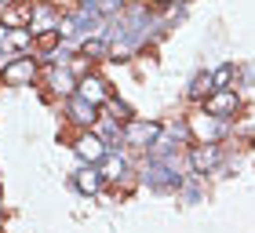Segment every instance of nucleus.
I'll list each match as a JSON object with an SVG mask.
<instances>
[{
  "label": "nucleus",
  "instance_id": "obj_15",
  "mask_svg": "<svg viewBox=\"0 0 255 233\" xmlns=\"http://www.w3.org/2000/svg\"><path fill=\"white\" fill-rule=\"evenodd\" d=\"M110 110H113V113H110L113 120H131V110H128L124 102H113V99H110Z\"/></svg>",
  "mask_w": 255,
  "mask_h": 233
},
{
  "label": "nucleus",
  "instance_id": "obj_1",
  "mask_svg": "<svg viewBox=\"0 0 255 233\" xmlns=\"http://www.w3.org/2000/svg\"><path fill=\"white\" fill-rule=\"evenodd\" d=\"M186 131L193 135V142H219V138L226 135V116H215V113L201 110V113L190 116Z\"/></svg>",
  "mask_w": 255,
  "mask_h": 233
},
{
  "label": "nucleus",
  "instance_id": "obj_3",
  "mask_svg": "<svg viewBox=\"0 0 255 233\" xmlns=\"http://www.w3.org/2000/svg\"><path fill=\"white\" fill-rule=\"evenodd\" d=\"M73 149H77V157H80V160H88V164H99V160L110 153V142H106V138H102L99 131L84 127V131L73 138Z\"/></svg>",
  "mask_w": 255,
  "mask_h": 233
},
{
  "label": "nucleus",
  "instance_id": "obj_12",
  "mask_svg": "<svg viewBox=\"0 0 255 233\" xmlns=\"http://www.w3.org/2000/svg\"><path fill=\"white\" fill-rule=\"evenodd\" d=\"M215 91V77L212 73H197L193 84H190V99H208Z\"/></svg>",
  "mask_w": 255,
  "mask_h": 233
},
{
  "label": "nucleus",
  "instance_id": "obj_11",
  "mask_svg": "<svg viewBox=\"0 0 255 233\" xmlns=\"http://www.w3.org/2000/svg\"><path fill=\"white\" fill-rule=\"evenodd\" d=\"M99 168H102V175H106V179H121V175L128 171V160L121 157V153H106L99 160Z\"/></svg>",
  "mask_w": 255,
  "mask_h": 233
},
{
  "label": "nucleus",
  "instance_id": "obj_8",
  "mask_svg": "<svg viewBox=\"0 0 255 233\" xmlns=\"http://www.w3.org/2000/svg\"><path fill=\"white\" fill-rule=\"evenodd\" d=\"M102 179H106V175H102V168H99V164H88V160H84V168L73 175V186H77L84 197H91V193L102 190Z\"/></svg>",
  "mask_w": 255,
  "mask_h": 233
},
{
  "label": "nucleus",
  "instance_id": "obj_6",
  "mask_svg": "<svg viewBox=\"0 0 255 233\" xmlns=\"http://www.w3.org/2000/svg\"><path fill=\"white\" fill-rule=\"evenodd\" d=\"M219 164H223V149H219L215 142H197L190 149V168L197 175H208V171H215Z\"/></svg>",
  "mask_w": 255,
  "mask_h": 233
},
{
  "label": "nucleus",
  "instance_id": "obj_5",
  "mask_svg": "<svg viewBox=\"0 0 255 233\" xmlns=\"http://www.w3.org/2000/svg\"><path fill=\"white\" fill-rule=\"evenodd\" d=\"M66 116L73 120L77 127H95L99 124V106L91 99H84V95H69V102H66Z\"/></svg>",
  "mask_w": 255,
  "mask_h": 233
},
{
  "label": "nucleus",
  "instance_id": "obj_7",
  "mask_svg": "<svg viewBox=\"0 0 255 233\" xmlns=\"http://www.w3.org/2000/svg\"><path fill=\"white\" fill-rule=\"evenodd\" d=\"M237 106H241V99H237V91H230V88H215L212 95L204 99V110L215 113V116H226V120L237 113Z\"/></svg>",
  "mask_w": 255,
  "mask_h": 233
},
{
  "label": "nucleus",
  "instance_id": "obj_4",
  "mask_svg": "<svg viewBox=\"0 0 255 233\" xmlns=\"http://www.w3.org/2000/svg\"><path fill=\"white\" fill-rule=\"evenodd\" d=\"M37 73H40V66H37V58H33V55H18V58H11V62L0 69L4 84H33Z\"/></svg>",
  "mask_w": 255,
  "mask_h": 233
},
{
  "label": "nucleus",
  "instance_id": "obj_14",
  "mask_svg": "<svg viewBox=\"0 0 255 233\" xmlns=\"http://www.w3.org/2000/svg\"><path fill=\"white\" fill-rule=\"evenodd\" d=\"M234 73H237V69L230 66V62H226V66H219L215 73H212V77H215V88H230V80H234Z\"/></svg>",
  "mask_w": 255,
  "mask_h": 233
},
{
  "label": "nucleus",
  "instance_id": "obj_13",
  "mask_svg": "<svg viewBox=\"0 0 255 233\" xmlns=\"http://www.w3.org/2000/svg\"><path fill=\"white\" fill-rule=\"evenodd\" d=\"M80 55H84V58H106L110 55V44L106 40H84V44H80Z\"/></svg>",
  "mask_w": 255,
  "mask_h": 233
},
{
  "label": "nucleus",
  "instance_id": "obj_10",
  "mask_svg": "<svg viewBox=\"0 0 255 233\" xmlns=\"http://www.w3.org/2000/svg\"><path fill=\"white\" fill-rule=\"evenodd\" d=\"M33 11H37V4H29V0L4 4V11H0V22H4V26H29V22H33Z\"/></svg>",
  "mask_w": 255,
  "mask_h": 233
},
{
  "label": "nucleus",
  "instance_id": "obj_9",
  "mask_svg": "<svg viewBox=\"0 0 255 233\" xmlns=\"http://www.w3.org/2000/svg\"><path fill=\"white\" fill-rule=\"evenodd\" d=\"M77 95H84V99L95 102V106H102V102H110V88H106V80H102V77L88 73V77L77 80Z\"/></svg>",
  "mask_w": 255,
  "mask_h": 233
},
{
  "label": "nucleus",
  "instance_id": "obj_2",
  "mask_svg": "<svg viewBox=\"0 0 255 233\" xmlns=\"http://www.w3.org/2000/svg\"><path fill=\"white\" fill-rule=\"evenodd\" d=\"M160 131H164V127H160L157 120H124V127H121V138L131 149H149L160 138Z\"/></svg>",
  "mask_w": 255,
  "mask_h": 233
}]
</instances>
